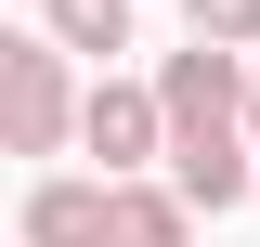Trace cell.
I'll list each match as a JSON object with an SVG mask.
<instances>
[{
  "label": "cell",
  "mask_w": 260,
  "mask_h": 247,
  "mask_svg": "<svg viewBox=\"0 0 260 247\" xmlns=\"http://www.w3.org/2000/svg\"><path fill=\"white\" fill-rule=\"evenodd\" d=\"M247 91H260V78H247L234 52H208V39H195V52H169V65H156V104H169V156H182V143H234Z\"/></svg>",
  "instance_id": "6da1fadb"
},
{
  "label": "cell",
  "mask_w": 260,
  "mask_h": 247,
  "mask_svg": "<svg viewBox=\"0 0 260 247\" xmlns=\"http://www.w3.org/2000/svg\"><path fill=\"white\" fill-rule=\"evenodd\" d=\"M78 104H91V91H65V52L0 39V117H13V156H52L65 130H78Z\"/></svg>",
  "instance_id": "7a4b0ae2"
},
{
  "label": "cell",
  "mask_w": 260,
  "mask_h": 247,
  "mask_svg": "<svg viewBox=\"0 0 260 247\" xmlns=\"http://www.w3.org/2000/svg\"><path fill=\"white\" fill-rule=\"evenodd\" d=\"M78 143L104 156V182H130L143 156H169V104L143 91V78H91V104H78Z\"/></svg>",
  "instance_id": "3957f363"
},
{
  "label": "cell",
  "mask_w": 260,
  "mask_h": 247,
  "mask_svg": "<svg viewBox=\"0 0 260 247\" xmlns=\"http://www.w3.org/2000/svg\"><path fill=\"white\" fill-rule=\"evenodd\" d=\"M117 234V182H39L26 195V247H104Z\"/></svg>",
  "instance_id": "277c9868"
},
{
  "label": "cell",
  "mask_w": 260,
  "mask_h": 247,
  "mask_svg": "<svg viewBox=\"0 0 260 247\" xmlns=\"http://www.w3.org/2000/svg\"><path fill=\"white\" fill-rule=\"evenodd\" d=\"M169 195L182 208H234V195H260V169H247V143H182L169 156Z\"/></svg>",
  "instance_id": "5b68a950"
},
{
  "label": "cell",
  "mask_w": 260,
  "mask_h": 247,
  "mask_svg": "<svg viewBox=\"0 0 260 247\" xmlns=\"http://www.w3.org/2000/svg\"><path fill=\"white\" fill-rule=\"evenodd\" d=\"M104 247H195V208L169 182H117V234Z\"/></svg>",
  "instance_id": "8992f818"
},
{
  "label": "cell",
  "mask_w": 260,
  "mask_h": 247,
  "mask_svg": "<svg viewBox=\"0 0 260 247\" xmlns=\"http://www.w3.org/2000/svg\"><path fill=\"white\" fill-rule=\"evenodd\" d=\"M65 52H130V0H39Z\"/></svg>",
  "instance_id": "52a82bcc"
},
{
  "label": "cell",
  "mask_w": 260,
  "mask_h": 247,
  "mask_svg": "<svg viewBox=\"0 0 260 247\" xmlns=\"http://www.w3.org/2000/svg\"><path fill=\"white\" fill-rule=\"evenodd\" d=\"M195 13V39H208V52H234V39H260V0H182Z\"/></svg>",
  "instance_id": "ba28073f"
},
{
  "label": "cell",
  "mask_w": 260,
  "mask_h": 247,
  "mask_svg": "<svg viewBox=\"0 0 260 247\" xmlns=\"http://www.w3.org/2000/svg\"><path fill=\"white\" fill-rule=\"evenodd\" d=\"M247 130H260V91H247Z\"/></svg>",
  "instance_id": "9c48e42d"
}]
</instances>
